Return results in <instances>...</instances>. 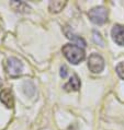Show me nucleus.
I'll list each match as a JSON object with an SVG mask.
<instances>
[{"mask_svg": "<svg viewBox=\"0 0 124 130\" xmlns=\"http://www.w3.org/2000/svg\"><path fill=\"white\" fill-rule=\"evenodd\" d=\"M65 58H66L69 62H71L72 64H78L79 62L85 59L86 54L83 48L79 47V46L75 44H66L63 46L61 48Z\"/></svg>", "mask_w": 124, "mask_h": 130, "instance_id": "f257e3e1", "label": "nucleus"}, {"mask_svg": "<svg viewBox=\"0 0 124 130\" xmlns=\"http://www.w3.org/2000/svg\"><path fill=\"white\" fill-rule=\"evenodd\" d=\"M5 69L8 75L12 78L19 77L23 71V63L17 57H9L5 62Z\"/></svg>", "mask_w": 124, "mask_h": 130, "instance_id": "f03ea898", "label": "nucleus"}, {"mask_svg": "<svg viewBox=\"0 0 124 130\" xmlns=\"http://www.w3.org/2000/svg\"><path fill=\"white\" fill-rule=\"evenodd\" d=\"M88 17L92 23L101 25V24L105 23V21L108 20V10L102 6L94 7V8L89 10Z\"/></svg>", "mask_w": 124, "mask_h": 130, "instance_id": "7ed1b4c3", "label": "nucleus"}, {"mask_svg": "<svg viewBox=\"0 0 124 130\" xmlns=\"http://www.w3.org/2000/svg\"><path fill=\"white\" fill-rule=\"evenodd\" d=\"M88 68L92 73H100L104 69V59L99 54H91L88 59Z\"/></svg>", "mask_w": 124, "mask_h": 130, "instance_id": "20e7f679", "label": "nucleus"}, {"mask_svg": "<svg viewBox=\"0 0 124 130\" xmlns=\"http://www.w3.org/2000/svg\"><path fill=\"white\" fill-rule=\"evenodd\" d=\"M111 36L119 46H124V25H114L111 31Z\"/></svg>", "mask_w": 124, "mask_h": 130, "instance_id": "39448f33", "label": "nucleus"}, {"mask_svg": "<svg viewBox=\"0 0 124 130\" xmlns=\"http://www.w3.org/2000/svg\"><path fill=\"white\" fill-rule=\"evenodd\" d=\"M0 102L7 108H13L14 106V99H13V94L11 92V90L9 89H5L0 91Z\"/></svg>", "mask_w": 124, "mask_h": 130, "instance_id": "423d86ee", "label": "nucleus"}, {"mask_svg": "<svg viewBox=\"0 0 124 130\" xmlns=\"http://www.w3.org/2000/svg\"><path fill=\"white\" fill-rule=\"evenodd\" d=\"M64 33H65V35H66V37L68 39H70L72 43H75V45H77V46H79V47H81V48L86 47V41L82 37L78 36L77 34H75L74 31H72L69 26H66L64 28Z\"/></svg>", "mask_w": 124, "mask_h": 130, "instance_id": "0eeeda50", "label": "nucleus"}, {"mask_svg": "<svg viewBox=\"0 0 124 130\" xmlns=\"http://www.w3.org/2000/svg\"><path fill=\"white\" fill-rule=\"evenodd\" d=\"M64 89L66 90L67 92L78 91V90L80 89V80H79V78L76 74L71 75L70 79H69V81L64 85Z\"/></svg>", "mask_w": 124, "mask_h": 130, "instance_id": "6e6552de", "label": "nucleus"}, {"mask_svg": "<svg viewBox=\"0 0 124 130\" xmlns=\"http://www.w3.org/2000/svg\"><path fill=\"white\" fill-rule=\"evenodd\" d=\"M10 6L13 8L14 11L20 12V13H28V12H30V10H31L30 6L24 1H17V0H13V1L10 2Z\"/></svg>", "mask_w": 124, "mask_h": 130, "instance_id": "1a4fd4ad", "label": "nucleus"}, {"mask_svg": "<svg viewBox=\"0 0 124 130\" xmlns=\"http://www.w3.org/2000/svg\"><path fill=\"white\" fill-rule=\"evenodd\" d=\"M67 5V1H51L48 5V10L51 13H59Z\"/></svg>", "mask_w": 124, "mask_h": 130, "instance_id": "9d476101", "label": "nucleus"}, {"mask_svg": "<svg viewBox=\"0 0 124 130\" xmlns=\"http://www.w3.org/2000/svg\"><path fill=\"white\" fill-rule=\"evenodd\" d=\"M23 92L24 94L29 96V97H32L34 96L35 94V85L32 81H25L23 83Z\"/></svg>", "mask_w": 124, "mask_h": 130, "instance_id": "9b49d317", "label": "nucleus"}, {"mask_svg": "<svg viewBox=\"0 0 124 130\" xmlns=\"http://www.w3.org/2000/svg\"><path fill=\"white\" fill-rule=\"evenodd\" d=\"M93 41H94L96 44L100 45L101 47L104 45V42H103V39H102L100 33H99V32H97V31H93Z\"/></svg>", "mask_w": 124, "mask_h": 130, "instance_id": "f8f14e48", "label": "nucleus"}, {"mask_svg": "<svg viewBox=\"0 0 124 130\" xmlns=\"http://www.w3.org/2000/svg\"><path fill=\"white\" fill-rule=\"evenodd\" d=\"M115 70H116V73H118L119 77L124 80V61L123 62H120L118 66H116Z\"/></svg>", "mask_w": 124, "mask_h": 130, "instance_id": "ddd939ff", "label": "nucleus"}, {"mask_svg": "<svg viewBox=\"0 0 124 130\" xmlns=\"http://www.w3.org/2000/svg\"><path fill=\"white\" fill-rule=\"evenodd\" d=\"M67 70L68 69H67L66 66H61L60 67V77L63 78V79H65V78L67 77V72H68Z\"/></svg>", "mask_w": 124, "mask_h": 130, "instance_id": "4468645a", "label": "nucleus"}, {"mask_svg": "<svg viewBox=\"0 0 124 130\" xmlns=\"http://www.w3.org/2000/svg\"><path fill=\"white\" fill-rule=\"evenodd\" d=\"M2 86V81H1V79H0V88Z\"/></svg>", "mask_w": 124, "mask_h": 130, "instance_id": "2eb2a0df", "label": "nucleus"}]
</instances>
